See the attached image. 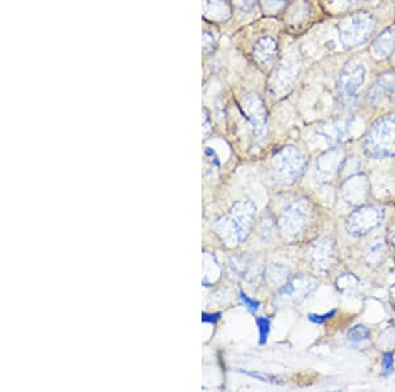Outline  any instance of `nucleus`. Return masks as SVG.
<instances>
[{
	"mask_svg": "<svg viewBox=\"0 0 395 392\" xmlns=\"http://www.w3.org/2000/svg\"><path fill=\"white\" fill-rule=\"evenodd\" d=\"M365 154L374 159L395 156V115L378 119L364 140Z\"/></svg>",
	"mask_w": 395,
	"mask_h": 392,
	"instance_id": "3",
	"label": "nucleus"
},
{
	"mask_svg": "<svg viewBox=\"0 0 395 392\" xmlns=\"http://www.w3.org/2000/svg\"><path fill=\"white\" fill-rule=\"evenodd\" d=\"M244 373H245V371H244ZM245 374L250 375V376H253V378H257L260 381L267 382V383L284 384V382H279V379H278V378H275V376H270V375L258 374V373H248V371H247Z\"/></svg>",
	"mask_w": 395,
	"mask_h": 392,
	"instance_id": "28",
	"label": "nucleus"
},
{
	"mask_svg": "<svg viewBox=\"0 0 395 392\" xmlns=\"http://www.w3.org/2000/svg\"><path fill=\"white\" fill-rule=\"evenodd\" d=\"M335 314L336 311H331L326 314H309V320L315 323H324L328 318H332Z\"/></svg>",
	"mask_w": 395,
	"mask_h": 392,
	"instance_id": "27",
	"label": "nucleus"
},
{
	"mask_svg": "<svg viewBox=\"0 0 395 392\" xmlns=\"http://www.w3.org/2000/svg\"><path fill=\"white\" fill-rule=\"evenodd\" d=\"M376 18L369 12H357L343 19L339 24V40L344 49H354L369 40L376 29Z\"/></svg>",
	"mask_w": 395,
	"mask_h": 392,
	"instance_id": "4",
	"label": "nucleus"
},
{
	"mask_svg": "<svg viewBox=\"0 0 395 392\" xmlns=\"http://www.w3.org/2000/svg\"><path fill=\"white\" fill-rule=\"evenodd\" d=\"M203 131H205V135H208L211 132V123L207 113H205V118H203Z\"/></svg>",
	"mask_w": 395,
	"mask_h": 392,
	"instance_id": "32",
	"label": "nucleus"
},
{
	"mask_svg": "<svg viewBox=\"0 0 395 392\" xmlns=\"http://www.w3.org/2000/svg\"><path fill=\"white\" fill-rule=\"evenodd\" d=\"M306 157L295 147H284L272 157V169L278 183L292 185L298 181L306 171Z\"/></svg>",
	"mask_w": 395,
	"mask_h": 392,
	"instance_id": "6",
	"label": "nucleus"
},
{
	"mask_svg": "<svg viewBox=\"0 0 395 392\" xmlns=\"http://www.w3.org/2000/svg\"><path fill=\"white\" fill-rule=\"evenodd\" d=\"M233 1L242 11H250L257 4V0H233Z\"/></svg>",
	"mask_w": 395,
	"mask_h": 392,
	"instance_id": "30",
	"label": "nucleus"
},
{
	"mask_svg": "<svg viewBox=\"0 0 395 392\" xmlns=\"http://www.w3.org/2000/svg\"><path fill=\"white\" fill-rule=\"evenodd\" d=\"M205 18L212 21H225L231 16V7L225 0H203Z\"/></svg>",
	"mask_w": 395,
	"mask_h": 392,
	"instance_id": "17",
	"label": "nucleus"
},
{
	"mask_svg": "<svg viewBox=\"0 0 395 392\" xmlns=\"http://www.w3.org/2000/svg\"><path fill=\"white\" fill-rule=\"evenodd\" d=\"M393 367H394V357L391 353H385L382 357V368H384V375L391 374L393 373Z\"/></svg>",
	"mask_w": 395,
	"mask_h": 392,
	"instance_id": "26",
	"label": "nucleus"
},
{
	"mask_svg": "<svg viewBox=\"0 0 395 392\" xmlns=\"http://www.w3.org/2000/svg\"><path fill=\"white\" fill-rule=\"evenodd\" d=\"M205 278H203V284L206 287L212 286L214 283H216L219 278H220V273H222V268L219 266V263L215 259V256L212 255H206L205 256Z\"/></svg>",
	"mask_w": 395,
	"mask_h": 392,
	"instance_id": "21",
	"label": "nucleus"
},
{
	"mask_svg": "<svg viewBox=\"0 0 395 392\" xmlns=\"http://www.w3.org/2000/svg\"><path fill=\"white\" fill-rule=\"evenodd\" d=\"M360 286V279L353 273H343L336 279V287L345 295H353L359 292Z\"/></svg>",
	"mask_w": 395,
	"mask_h": 392,
	"instance_id": "22",
	"label": "nucleus"
},
{
	"mask_svg": "<svg viewBox=\"0 0 395 392\" xmlns=\"http://www.w3.org/2000/svg\"><path fill=\"white\" fill-rule=\"evenodd\" d=\"M233 270L236 271L237 275L244 276L245 279L250 280V278H257L258 268L260 266L257 264L256 258L253 256H242L239 261H235V264H232Z\"/></svg>",
	"mask_w": 395,
	"mask_h": 392,
	"instance_id": "20",
	"label": "nucleus"
},
{
	"mask_svg": "<svg viewBox=\"0 0 395 392\" xmlns=\"http://www.w3.org/2000/svg\"><path fill=\"white\" fill-rule=\"evenodd\" d=\"M371 188L369 180L365 174H354L344 180L342 185V196L349 205L361 206L369 200Z\"/></svg>",
	"mask_w": 395,
	"mask_h": 392,
	"instance_id": "13",
	"label": "nucleus"
},
{
	"mask_svg": "<svg viewBox=\"0 0 395 392\" xmlns=\"http://www.w3.org/2000/svg\"><path fill=\"white\" fill-rule=\"evenodd\" d=\"M240 298L241 301H242V304L245 305L250 311H252V312H256L258 309V306H260V303L258 301H256V300H253V298H250L248 295H245L244 292H240Z\"/></svg>",
	"mask_w": 395,
	"mask_h": 392,
	"instance_id": "29",
	"label": "nucleus"
},
{
	"mask_svg": "<svg viewBox=\"0 0 395 392\" xmlns=\"http://www.w3.org/2000/svg\"><path fill=\"white\" fill-rule=\"evenodd\" d=\"M347 160L345 152L340 147L328 149L320 155L315 166V180L319 184L332 183L343 172L344 163Z\"/></svg>",
	"mask_w": 395,
	"mask_h": 392,
	"instance_id": "9",
	"label": "nucleus"
},
{
	"mask_svg": "<svg viewBox=\"0 0 395 392\" xmlns=\"http://www.w3.org/2000/svg\"><path fill=\"white\" fill-rule=\"evenodd\" d=\"M267 4H275V6H278V4H284L287 0H265Z\"/></svg>",
	"mask_w": 395,
	"mask_h": 392,
	"instance_id": "34",
	"label": "nucleus"
},
{
	"mask_svg": "<svg viewBox=\"0 0 395 392\" xmlns=\"http://www.w3.org/2000/svg\"><path fill=\"white\" fill-rule=\"evenodd\" d=\"M242 111L252 126L253 136L256 139H262L267 131V114L261 96L255 93L244 96Z\"/></svg>",
	"mask_w": 395,
	"mask_h": 392,
	"instance_id": "11",
	"label": "nucleus"
},
{
	"mask_svg": "<svg viewBox=\"0 0 395 392\" xmlns=\"http://www.w3.org/2000/svg\"><path fill=\"white\" fill-rule=\"evenodd\" d=\"M318 280L309 275H298L289 280L275 296V305L279 308L301 303L317 289Z\"/></svg>",
	"mask_w": 395,
	"mask_h": 392,
	"instance_id": "7",
	"label": "nucleus"
},
{
	"mask_svg": "<svg viewBox=\"0 0 395 392\" xmlns=\"http://www.w3.org/2000/svg\"><path fill=\"white\" fill-rule=\"evenodd\" d=\"M354 129L353 116H336L329 121L319 124L318 135L329 144H340L352 138Z\"/></svg>",
	"mask_w": 395,
	"mask_h": 392,
	"instance_id": "12",
	"label": "nucleus"
},
{
	"mask_svg": "<svg viewBox=\"0 0 395 392\" xmlns=\"http://www.w3.org/2000/svg\"><path fill=\"white\" fill-rule=\"evenodd\" d=\"M315 219V208L307 198L289 201L281 211L278 221L279 233L289 242L299 241L307 234Z\"/></svg>",
	"mask_w": 395,
	"mask_h": 392,
	"instance_id": "2",
	"label": "nucleus"
},
{
	"mask_svg": "<svg viewBox=\"0 0 395 392\" xmlns=\"http://www.w3.org/2000/svg\"><path fill=\"white\" fill-rule=\"evenodd\" d=\"M385 219V210L377 206H361L354 210L347 221V231L353 236H368Z\"/></svg>",
	"mask_w": 395,
	"mask_h": 392,
	"instance_id": "8",
	"label": "nucleus"
},
{
	"mask_svg": "<svg viewBox=\"0 0 395 392\" xmlns=\"http://www.w3.org/2000/svg\"><path fill=\"white\" fill-rule=\"evenodd\" d=\"M365 82V68L361 62H348L344 66L336 89L337 105L343 110L353 109L360 96L361 87Z\"/></svg>",
	"mask_w": 395,
	"mask_h": 392,
	"instance_id": "5",
	"label": "nucleus"
},
{
	"mask_svg": "<svg viewBox=\"0 0 395 392\" xmlns=\"http://www.w3.org/2000/svg\"><path fill=\"white\" fill-rule=\"evenodd\" d=\"M220 316H222L220 313H203L202 314V321L214 325L220 320Z\"/></svg>",
	"mask_w": 395,
	"mask_h": 392,
	"instance_id": "31",
	"label": "nucleus"
},
{
	"mask_svg": "<svg viewBox=\"0 0 395 392\" xmlns=\"http://www.w3.org/2000/svg\"><path fill=\"white\" fill-rule=\"evenodd\" d=\"M364 258H365L366 264L371 268L382 267L386 261V246L384 243V241L377 239V241L371 242L368 246Z\"/></svg>",
	"mask_w": 395,
	"mask_h": 392,
	"instance_id": "18",
	"label": "nucleus"
},
{
	"mask_svg": "<svg viewBox=\"0 0 395 392\" xmlns=\"http://www.w3.org/2000/svg\"><path fill=\"white\" fill-rule=\"evenodd\" d=\"M257 323L258 331H260V343L264 345L269 337V331H270V320L265 317H257L256 318Z\"/></svg>",
	"mask_w": 395,
	"mask_h": 392,
	"instance_id": "24",
	"label": "nucleus"
},
{
	"mask_svg": "<svg viewBox=\"0 0 395 392\" xmlns=\"http://www.w3.org/2000/svg\"><path fill=\"white\" fill-rule=\"evenodd\" d=\"M370 331L365 325H356L348 331V340L352 342L369 340Z\"/></svg>",
	"mask_w": 395,
	"mask_h": 392,
	"instance_id": "23",
	"label": "nucleus"
},
{
	"mask_svg": "<svg viewBox=\"0 0 395 392\" xmlns=\"http://www.w3.org/2000/svg\"><path fill=\"white\" fill-rule=\"evenodd\" d=\"M389 244L391 247V251H393V256H394L395 261V230H393L390 234H389Z\"/></svg>",
	"mask_w": 395,
	"mask_h": 392,
	"instance_id": "33",
	"label": "nucleus"
},
{
	"mask_svg": "<svg viewBox=\"0 0 395 392\" xmlns=\"http://www.w3.org/2000/svg\"><path fill=\"white\" fill-rule=\"evenodd\" d=\"M216 40L214 36L211 35L208 31L203 32V51L206 53H211L215 51Z\"/></svg>",
	"mask_w": 395,
	"mask_h": 392,
	"instance_id": "25",
	"label": "nucleus"
},
{
	"mask_svg": "<svg viewBox=\"0 0 395 392\" xmlns=\"http://www.w3.org/2000/svg\"><path fill=\"white\" fill-rule=\"evenodd\" d=\"M277 51H278V44L273 37L267 36V37L260 39L257 43L255 44L253 57L258 64L267 65L269 62L275 60Z\"/></svg>",
	"mask_w": 395,
	"mask_h": 392,
	"instance_id": "16",
	"label": "nucleus"
},
{
	"mask_svg": "<svg viewBox=\"0 0 395 392\" xmlns=\"http://www.w3.org/2000/svg\"><path fill=\"white\" fill-rule=\"evenodd\" d=\"M309 261L312 268L319 273H328L336 266L337 247L335 241L329 236L319 239L309 248Z\"/></svg>",
	"mask_w": 395,
	"mask_h": 392,
	"instance_id": "10",
	"label": "nucleus"
},
{
	"mask_svg": "<svg viewBox=\"0 0 395 392\" xmlns=\"http://www.w3.org/2000/svg\"><path fill=\"white\" fill-rule=\"evenodd\" d=\"M395 93V73L394 71H386L381 74L376 82L370 86L366 96V104L371 107L386 102L390 96Z\"/></svg>",
	"mask_w": 395,
	"mask_h": 392,
	"instance_id": "14",
	"label": "nucleus"
},
{
	"mask_svg": "<svg viewBox=\"0 0 395 392\" xmlns=\"http://www.w3.org/2000/svg\"><path fill=\"white\" fill-rule=\"evenodd\" d=\"M265 278L267 283L273 287H284V284L290 280V270L284 264L275 263L267 267L265 271Z\"/></svg>",
	"mask_w": 395,
	"mask_h": 392,
	"instance_id": "19",
	"label": "nucleus"
},
{
	"mask_svg": "<svg viewBox=\"0 0 395 392\" xmlns=\"http://www.w3.org/2000/svg\"><path fill=\"white\" fill-rule=\"evenodd\" d=\"M395 49V28H387L374 40L370 48L371 56L376 60H385Z\"/></svg>",
	"mask_w": 395,
	"mask_h": 392,
	"instance_id": "15",
	"label": "nucleus"
},
{
	"mask_svg": "<svg viewBox=\"0 0 395 392\" xmlns=\"http://www.w3.org/2000/svg\"><path fill=\"white\" fill-rule=\"evenodd\" d=\"M257 208L250 200L239 201L224 217L216 221V234L224 243L236 247L250 236Z\"/></svg>",
	"mask_w": 395,
	"mask_h": 392,
	"instance_id": "1",
	"label": "nucleus"
}]
</instances>
